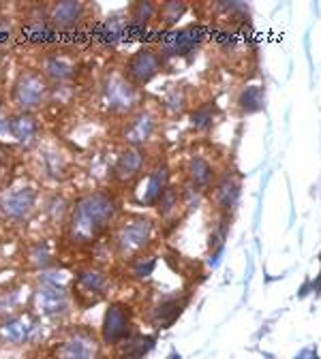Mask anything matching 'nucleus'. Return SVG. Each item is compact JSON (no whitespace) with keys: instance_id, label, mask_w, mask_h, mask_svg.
Wrapping results in <instances>:
<instances>
[{"instance_id":"4c0bfd02","label":"nucleus","mask_w":321,"mask_h":359,"mask_svg":"<svg viewBox=\"0 0 321 359\" xmlns=\"http://www.w3.org/2000/svg\"><path fill=\"white\" fill-rule=\"evenodd\" d=\"M5 175H7V154L0 150V182L5 180Z\"/></svg>"},{"instance_id":"bb28decb","label":"nucleus","mask_w":321,"mask_h":359,"mask_svg":"<svg viewBox=\"0 0 321 359\" xmlns=\"http://www.w3.org/2000/svg\"><path fill=\"white\" fill-rule=\"evenodd\" d=\"M186 13H188V5L184 0H165V3H159L155 24L159 30H165V32L174 30Z\"/></svg>"},{"instance_id":"2eb2a0df","label":"nucleus","mask_w":321,"mask_h":359,"mask_svg":"<svg viewBox=\"0 0 321 359\" xmlns=\"http://www.w3.org/2000/svg\"><path fill=\"white\" fill-rule=\"evenodd\" d=\"M169 177H171V171H169V165L165 161H157L153 167H150L137 182L133 186L135 193H139L135 197V204L137 206H144V208H153L157 206V201L161 199L163 191L171 184L169 182Z\"/></svg>"},{"instance_id":"7ed1b4c3","label":"nucleus","mask_w":321,"mask_h":359,"mask_svg":"<svg viewBox=\"0 0 321 359\" xmlns=\"http://www.w3.org/2000/svg\"><path fill=\"white\" fill-rule=\"evenodd\" d=\"M99 103L107 116L124 120L142 107V90L128 81L120 69H112L101 79Z\"/></svg>"},{"instance_id":"e433bc0d","label":"nucleus","mask_w":321,"mask_h":359,"mask_svg":"<svg viewBox=\"0 0 321 359\" xmlns=\"http://www.w3.org/2000/svg\"><path fill=\"white\" fill-rule=\"evenodd\" d=\"M7 139H13L11 137V122H9V116H3L0 118V144H5Z\"/></svg>"},{"instance_id":"1a4fd4ad","label":"nucleus","mask_w":321,"mask_h":359,"mask_svg":"<svg viewBox=\"0 0 321 359\" xmlns=\"http://www.w3.org/2000/svg\"><path fill=\"white\" fill-rule=\"evenodd\" d=\"M39 206V191L35 184L21 182L0 193V214L15 224H24L32 218Z\"/></svg>"},{"instance_id":"412c9836","label":"nucleus","mask_w":321,"mask_h":359,"mask_svg":"<svg viewBox=\"0 0 321 359\" xmlns=\"http://www.w3.org/2000/svg\"><path fill=\"white\" fill-rule=\"evenodd\" d=\"M184 175H186V182L197 186L206 195V193H210L214 182H217L219 171L204 154H191L184 163Z\"/></svg>"},{"instance_id":"b1692460","label":"nucleus","mask_w":321,"mask_h":359,"mask_svg":"<svg viewBox=\"0 0 321 359\" xmlns=\"http://www.w3.org/2000/svg\"><path fill=\"white\" fill-rule=\"evenodd\" d=\"M157 212H159V218L163 220V224H176L178 218L184 214V206H182V191L178 184H169L161 199L157 201Z\"/></svg>"},{"instance_id":"c756f323","label":"nucleus","mask_w":321,"mask_h":359,"mask_svg":"<svg viewBox=\"0 0 321 359\" xmlns=\"http://www.w3.org/2000/svg\"><path fill=\"white\" fill-rule=\"evenodd\" d=\"M41 161H43V171H46L48 177H52V180L67 177L69 163H67V156H64L60 150L46 148V150H43V154H41Z\"/></svg>"},{"instance_id":"f257e3e1","label":"nucleus","mask_w":321,"mask_h":359,"mask_svg":"<svg viewBox=\"0 0 321 359\" xmlns=\"http://www.w3.org/2000/svg\"><path fill=\"white\" fill-rule=\"evenodd\" d=\"M122 212L120 199L112 188H95L79 195L64 224V233L73 246H93L114 229Z\"/></svg>"},{"instance_id":"f704fd0d","label":"nucleus","mask_w":321,"mask_h":359,"mask_svg":"<svg viewBox=\"0 0 321 359\" xmlns=\"http://www.w3.org/2000/svg\"><path fill=\"white\" fill-rule=\"evenodd\" d=\"M17 300H19L17 289H3L0 291V321L15 312Z\"/></svg>"},{"instance_id":"58836bf2","label":"nucleus","mask_w":321,"mask_h":359,"mask_svg":"<svg viewBox=\"0 0 321 359\" xmlns=\"http://www.w3.org/2000/svg\"><path fill=\"white\" fill-rule=\"evenodd\" d=\"M169 359H180V355H176V353H171V357Z\"/></svg>"},{"instance_id":"5701e85b","label":"nucleus","mask_w":321,"mask_h":359,"mask_svg":"<svg viewBox=\"0 0 321 359\" xmlns=\"http://www.w3.org/2000/svg\"><path fill=\"white\" fill-rule=\"evenodd\" d=\"M186 306V300L184 298H178V295H167L163 300H159L153 308H150V323L159 329H167L176 323V319L182 314Z\"/></svg>"},{"instance_id":"ea45409f","label":"nucleus","mask_w":321,"mask_h":359,"mask_svg":"<svg viewBox=\"0 0 321 359\" xmlns=\"http://www.w3.org/2000/svg\"><path fill=\"white\" fill-rule=\"evenodd\" d=\"M0 109H3V95H0Z\"/></svg>"},{"instance_id":"7c9ffc66","label":"nucleus","mask_w":321,"mask_h":359,"mask_svg":"<svg viewBox=\"0 0 321 359\" xmlns=\"http://www.w3.org/2000/svg\"><path fill=\"white\" fill-rule=\"evenodd\" d=\"M43 210H46V214L50 216L52 222H58V224H67V218H69V212H71V204L67 201V197L62 195H52L46 206H43Z\"/></svg>"},{"instance_id":"4468645a","label":"nucleus","mask_w":321,"mask_h":359,"mask_svg":"<svg viewBox=\"0 0 321 359\" xmlns=\"http://www.w3.org/2000/svg\"><path fill=\"white\" fill-rule=\"evenodd\" d=\"M48 19L56 32L71 35L84 28L88 19V5L81 0H62V3L48 5Z\"/></svg>"},{"instance_id":"aec40b11","label":"nucleus","mask_w":321,"mask_h":359,"mask_svg":"<svg viewBox=\"0 0 321 359\" xmlns=\"http://www.w3.org/2000/svg\"><path fill=\"white\" fill-rule=\"evenodd\" d=\"M93 39L101 45V48H116L118 43L128 41V15L114 13L107 15L97 26H93Z\"/></svg>"},{"instance_id":"4be33fe9","label":"nucleus","mask_w":321,"mask_h":359,"mask_svg":"<svg viewBox=\"0 0 321 359\" xmlns=\"http://www.w3.org/2000/svg\"><path fill=\"white\" fill-rule=\"evenodd\" d=\"M9 122H11V137L21 148H32L39 142L41 124L35 114H28V111H13V114H9Z\"/></svg>"},{"instance_id":"39448f33","label":"nucleus","mask_w":321,"mask_h":359,"mask_svg":"<svg viewBox=\"0 0 321 359\" xmlns=\"http://www.w3.org/2000/svg\"><path fill=\"white\" fill-rule=\"evenodd\" d=\"M167 69V60L157 52L153 45H142L133 54H128L120 66V73L131 81L135 88H146L150 81H155Z\"/></svg>"},{"instance_id":"c85d7f7f","label":"nucleus","mask_w":321,"mask_h":359,"mask_svg":"<svg viewBox=\"0 0 321 359\" xmlns=\"http://www.w3.org/2000/svg\"><path fill=\"white\" fill-rule=\"evenodd\" d=\"M214 118H217V103L214 101H204L200 105H195L188 111V122L191 128L197 130V133H206L212 128Z\"/></svg>"},{"instance_id":"9b49d317","label":"nucleus","mask_w":321,"mask_h":359,"mask_svg":"<svg viewBox=\"0 0 321 359\" xmlns=\"http://www.w3.org/2000/svg\"><path fill=\"white\" fill-rule=\"evenodd\" d=\"M32 308L39 317L62 319L71 312V293L62 284L39 282L32 293Z\"/></svg>"},{"instance_id":"a19ab883","label":"nucleus","mask_w":321,"mask_h":359,"mask_svg":"<svg viewBox=\"0 0 321 359\" xmlns=\"http://www.w3.org/2000/svg\"><path fill=\"white\" fill-rule=\"evenodd\" d=\"M0 259H3V246H0Z\"/></svg>"},{"instance_id":"ddd939ff","label":"nucleus","mask_w":321,"mask_h":359,"mask_svg":"<svg viewBox=\"0 0 321 359\" xmlns=\"http://www.w3.org/2000/svg\"><path fill=\"white\" fill-rule=\"evenodd\" d=\"M133 331V321H131V308L126 304H110L103 314L101 323V342L105 347H116L131 338Z\"/></svg>"},{"instance_id":"20e7f679","label":"nucleus","mask_w":321,"mask_h":359,"mask_svg":"<svg viewBox=\"0 0 321 359\" xmlns=\"http://www.w3.org/2000/svg\"><path fill=\"white\" fill-rule=\"evenodd\" d=\"M52 93H54L52 84L43 77V73L39 69L24 66V69L17 71V75L11 84V103H13L15 111H28V114H35L37 109L50 103Z\"/></svg>"},{"instance_id":"f03ea898","label":"nucleus","mask_w":321,"mask_h":359,"mask_svg":"<svg viewBox=\"0 0 321 359\" xmlns=\"http://www.w3.org/2000/svg\"><path fill=\"white\" fill-rule=\"evenodd\" d=\"M110 240L114 255L126 263H131L153 246L155 220L144 214H126L118 218V222L114 224Z\"/></svg>"},{"instance_id":"cd10ccee","label":"nucleus","mask_w":321,"mask_h":359,"mask_svg":"<svg viewBox=\"0 0 321 359\" xmlns=\"http://www.w3.org/2000/svg\"><path fill=\"white\" fill-rule=\"evenodd\" d=\"M157 9H159V3H153V0H137V3H131L126 7L128 24L142 30H150L157 19Z\"/></svg>"},{"instance_id":"f8f14e48","label":"nucleus","mask_w":321,"mask_h":359,"mask_svg":"<svg viewBox=\"0 0 321 359\" xmlns=\"http://www.w3.org/2000/svg\"><path fill=\"white\" fill-rule=\"evenodd\" d=\"M146 165H148V150L122 146L116 154L112 169H110L112 184H116L120 188L133 186L146 173Z\"/></svg>"},{"instance_id":"2f4dec72","label":"nucleus","mask_w":321,"mask_h":359,"mask_svg":"<svg viewBox=\"0 0 321 359\" xmlns=\"http://www.w3.org/2000/svg\"><path fill=\"white\" fill-rule=\"evenodd\" d=\"M30 267L39 269V272H43V269H48L52 265V251H50V244L46 240H39L35 242L30 249H28V255H26Z\"/></svg>"},{"instance_id":"9d476101","label":"nucleus","mask_w":321,"mask_h":359,"mask_svg":"<svg viewBox=\"0 0 321 359\" xmlns=\"http://www.w3.org/2000/svg\"><path fill=\"white\" fill-rule=\"evenodd\" d=\"M112 289V278L107 276L105 269L97 265L79 267L73 278V300L79 306L97 304L101 298H105Z\"/></svg>"},{"instance_id":"f3484780","label":"nucleus","mask_w":321,"mask_h":359,"mask_svg":"<svg viewBox=\"0 0 321 359\" xmlns=\"http://www.w3.org/2000/svg\"><path fill=\"white\" fill-rule=\"evenodd\" d=\"M39 71L52 84V88L54 86H67L77 75V62L64 50H50V52L41 54Z\"/></svg>"},{"instance_id":"473e14b6","label":"nucleus","mask_w":321,"mask_h":359,"mask_svg":"<svg viewBox=\"0 0 321 359\" xmlns=\"http://www.w3.org/2000/svg\"><path fill=\"white\" fill-rule=\"evenodd\" d=\"M155 267H157V257L155 255H139L137 259H133L131 263H128V269H131V278L135 280H144L148 278L150 274L155 272Z\"/></svg>"},{"instance_id":"6ab92c4d","label":"nucleus","mask_w":321,"mask_h":359,"mask_svg":"<svg viewBox=\"0 0 321 359\" xmlns=\"http://www.w3.org/2000/svg\"><path fill=\"white\" fill-rule=\"evenodd\" d=\"M242 193V180L235 173V169H225L217 175V182L210 188V199L219 214L231 216V212L238 206V199Z\"/></svg>"},{"instance_id":"a211bd4d","label":"nucleus","mask_w":321,"mask_h":359,"mask_svg":"<svg viewBox=\"0 0 321 359\" xmlns=\"http://www.w3.org/2000/svg\"><path fill=\"white\" fill-rule=\"evenodd\" d=\"M99 355V340L93 329L77 327L71 329L56 347L54 359H97Z\"/></svg>"},{"instance_id":"0eeeda50","label":"nucleus","mask_w":321,"mask_h":359,"mask_svg":"<svg viewBox=\"0 0 321 359\" xmlns=\"http://www.w3.org/2000/svg\"><path fill=\"white\" fill-rule=\"evenodd\" d=\"M17 35L30 48H41L46 52L54 50L62 41V35L52 28L48 19V5H37L28 9L17 28Z\"/></svg>"},{"instance_id":"72a5a7b5","label":"nucleus","mask_w":321,"mask_h":359,"mask_svg":"<svg viewBox=\"0 0 321 359\" xmlns=\"http://www.w3.org/2000/svg\"><path fill=\"white\" fill-rule=\"evenodd\" d=\"M180 191H182V206H184V214L195 212V210L202 206L204 193H202L197 186H193L191 182H186V180H184V184L180 186Z\"/></svg>"},{"instance_id":"393cba45","label":"nucleus","mask_w":321,"mask_h":359,"mask_svg":"<svg viewBox=\"0 0 321 359\" xmlns=\"http://www.w3.org/2000/svg\"><path fill=\"white\" fill-rule=\"evenodd\" d=\"M266 107V88L262 84L242 86L238 97H235V109L240 116H251Z\"/></svg>"},{"instance_id":"dca6fc26","label":"nucleus","mask_w":321,"mask_h":359,"mask_svg":"<svg viewBox=\"0 0 321 359\" xmlns=\"http://www.w3.org/2000/svg\"><path fill=\"white\" fill-rule=\"evenodd\" d=\"M41 333V321L30 312H13L0 321V342L26 345L35 342Z\"/></svg>"},{"instance_id":"a878e982","label":"nucleus","mask_w":321,"mask_h":359,"mask_svg":"<svg viewBox=\"0 0 321 359\" xmlns=\"http://www.w3.org/2000/svg\"><path fill=\"white\" fill-rule=\"evenodd\" d=\"M188 105H191V97H188V88L186 84H171L161 99V107L167 111L169 116H184L188 114Z\"/></svg>"},{"instance_id":"423d86ee","label":"nucleus","mask_w":321,"mask_h":359,"mask_svg":"<svg viewBox=\"0 0 321 359\" xmlns=\"http://www.w3.org/2000/svg\"><path fill=\"white\" fill-rule=\"evenodd\" d=\"M210 37V28L202 24H188L184 28H174L163 32L161 41L157 43V52L165 58H188L195 54L206 39Z\"/></svg>"},{"instance_id":"6e6552de","label":"nucleus","mask_w":321,"mask_h":359,"mask_svg":"<svg viewBox=\"0 0 321 359\" xmlns=\"http://www.w3.org/2000/svg\"><path fill=\"white\" fill-rule=\"evenodd\" d=\"M159 124H161V118H159L157 111L142 105L135 114H131L128 118L122 120V126L118 130V139L126 148L146 150L150 146V142L157 137Z\"/></svg>"},{"instance_id":"c9c22d12","label":"nucleus","mask_w":321,"mask_h":359,"mask_svg":"<svg viewBox=\"0 0 321 359\" xmlns=\"http://www.w3.org/2000/svg\"><path fill=\"white\" fill-rule=\"evenodd\" d=\"M15 35H17V28H15L13 21L5 15H0V50L9 48L15 39Z\"/></svg>"}]
</instances>
